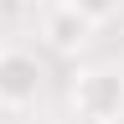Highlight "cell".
Returning <instances> with one entry per match:
<instances>
[{"label": "cell", "mask_w": 124, "mask_h": 124, "mask_svg": "<svg viewBox=\"0 0 124 124\" xmlns=\"http://www.w3.org/2000/svg\"><path fill=\"white\" fill-rule=\"evenodd\" d=\"M67 103L83 124H124V72L119 67H83L67 88Z\"/></svg>", "instance_id": "1"}, {"label": "cell", "mask_w": 124, "mask_h": 124, "mask_svg": "<svg viewBox=\"0 0 124 124\" xmlns=\"http://www.w3.org/2000/svg\"><path fill=\"white\" fill-rule=\"evenodd\" d=\"M41 62L26 46H0V108H31L41 98Z\"/></svg>", "instance_id": "2"}, {"label": "cell", "mask_w": 124, "mask_h": 124, "mask_svg": "<svg viewBox=\"0 0 124 124\" xmlns=\"http://www.w3.org/2000/svg\"><path fill=\"white\" fill-rule=\"evenodd\" d=\"M88 31H93V26H88V21H83L72 5H62V0L46 10V21H41V36L52 41L57 52H78V46L88 41Z\"/></svg>", "instance_id": "3"}, {"label": "cell", "mask_w": 124, "mask_h": 124, "mask_svg": "<svg viewBox=\"0 0 124 124\" xmlns=\"http://www.w3.org/2000/svg\"><path fill=\"white\" fill-rule=\"evenodd\" d=\"M62 5H72L88 26H103L108 16H119V0H62Z\"/></svg>", "instance_id": "4"}]
</instances>
